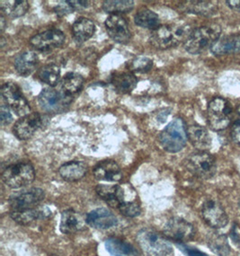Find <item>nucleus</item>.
I'll use <instances>...</instances> for the list:
<instances>
[{"label":"nucleus","instance_id":"obj_17","mask_svg":"<svg viewBox=\"0 0 240 256\" xmlns=\"http://www.w3.org/2000/svg\"><path fill=\"white\" fill-rule=\"evenodd\" d=\"M52 215V212L47 207L32 208L12 212L10 216L13 220L22 226L29 225L39 220L48 218Z\"/></svg>","mask_w":240,"mask_h":256},{"label":"nucleus","instance_id":"obj_2","mask_svg":"<svg viewBox=\"0 0 240 256\" xmlns=\"http://www.w3.org/2000/svg\"><path fill=\"white\" fill-rule=\"evenodd\" d=\"M222 28L216 24L199 27L192 32L191 36L184 42V49L191 54H200L212 46L220 39Z\"/></svg>","mask_w":240,"mask_h":256},{"label":"nucleus","instance_id":"obj_31","mask_svg":"<svg viewBox=\"0 0 240 256\" xmlns=\"http://www.w3.org/2000/svg\"><path fill=\"white\" fill-rule=\"evenodd\" d=\"M210 250L218 256H228L230 254V246L226 236L222 234H212L208 240Z\"/></svg>","mask_w":240,"mask_h":256},{"label":"nucleus","instance_id":"obj_40","mask_svg":"<svg viewBox=\"0 0 240 256\" xmlns=\"http://www.w3.org/2000/svg\"><path fill=\"white\" fill-rule=\"evenodd\" d=\"M68 4L72 6L73 10H81L86 8L89 6V1H76V0H68Z\"/></svg>","mask_w":240,"mask_h":256},{"label":"nucleus","instance_id":"obj_29","mask_svg":"<svg viewBox=\"0 0 240 256\" xmlns=\"http://www.w3.org/2000/svg\"><path fill=\"white\" fill-rule=\"evenodd\" d=\"M134 22L138 26L154 31L160 27V20L158 16L155 12L150 9L143 8L136 14Z\"/></svg>","mask_w":240,"mask_h":256},{"label":"nucleus","instance_id":"obj_38","mask_svg":"<svg viewBox=\"0 0 240 256\" xmlns=\"http://www.w3.org/2000/svg\"><path fill=\"white\" fill-rule=\"evenodd\" d=\"M0 120H1V124L3 125L9 124L13 120V116L11 114L8 107L4 104L0 107Z\"/></svg>","mask_w":240,"mask_h":256},{"label":"nucleus","instance_id":"obj_44","mask_svg":"<svg viewBox=\"0 0 240 256\" xmlns=\"http://www.w3.org/2000/svg\"><path fill=\"white\" fill-rule=\"evenodd\" d=\"M238 112L240 114V104L238 106Z\"/></svg>","mask_w":240,"mask_h":256},{"label":"nucleus","instance_id":"obj_41","mask_svg":"<svg viewBox=\"0 0 240 256\" xmlns=\"http://www.w3.org/2000/svg\"><path fill=\"white\" fill-rule=\"evenodd\" d=\"M226 3L232 10L240 13V0H228Z\"/></svg>","mask_w":240,"mask_h":256},{"label":"nucleus","instance_id":"obj_28","mask_svg":"<svg viewBox=\"0 0 240 256\" xmlns=\"http://www.w3.org/2000/svg\"><path fill=\"white\" fill-rule=\"evenodd\" d=\"M1 13L10 18H18L24 16L29 9V3L26 0H12L0 2Z\"/></svg>","mask_w":240,"mask_h":256},{"label":"nucleus","instance_id":"obj_10","mask_svg":"<svg viewBox=\"0 0 240 256\" xmlns=\"http://www.w3.org/2000/svg\"><path fill=\"white\" fill-rule=\"evenodd\" d=\"M163 234L168 239L184 244L194 238L196 230L188 221L180 218H173L164 225Z\"/></svg>","mask_w":240,"mask_h":256},{"label":"nucleus","instance_id":"obj_18","mask_svg":"<svg viewBox=\"0 0 240 256\" xmlns=\"http://www.w3.org/2000/svg\"><path fill=\"white\" fill-rule=\"evenodd\" d=\"M86 221L78 212L73 210H68L62 212L60 218V230L63 234H75L83 230Z\"/></svg>","mask_w":240,"mask_h":256},{"label":"nucleus","instance_id":"obj_9","mask_svg":"<svg viewBox=\"0 0 240 256\" xmlns=\"http://www.w3.org/2000/svg\"><path fill=\"white\" fill-rule=\"evenodd\" d=\"M72 101V96L50 88L44 89L38 98L39 104L44 110L55 114L65 110Z\"/></svg>","mask_w":240,"mask_h":256},{"label":"nucleus","instance_id":"obj_12","mask_svg":"<svg viewBox=\"0 0 240 256\" xmlns=\"http://www.w3.org/2000/svg\"><path fill=\"white\" fill-rule=\"evenodd\" d=\"M202 216L205 222L214 228H222L228 223L227 213L216 200L209 199L205 202L202 207Z\"/></svg>","mask_w":240,"mask_h":256},{"label":"nucleus","instance_id":"obj_33","mask_svg":"<svg viewBox=\"0 0 240 256\" xmlns=\"http://www.w3.org/2000/svg\"><path fill=\"white\" fill-rule=\"evenodd\" d=\"M134 8V2L132 0H120V1H104L102 3V9L106 13L112 14H119L128 13L132 11Z\"/></svg>","mask_w":240,"mask_h":256},{"label":"nucleus","instance_id":"obj_21","mask_svg":"<svg viewBox=\"0 0 240 256\" xmlns=\"http://www.w3.org/2000/svg\"><path fill=\"white\" fill-rule=\"evenodd\" d=\"M187 137L192 146L200 151L209 150L212 146V138L206 128L199 125H192L187 128Z\"/></svg>","mask_w":240,"mask_h":256},{"label":"nucleus","instance_id":"obj_37","mask_svg":"<svg viewBox=\"0 0 240 256\" xmlns=\"http://www.w3.org/2000/svg\"><path fill=\"white\" fill-rule=\"evenodd\" d=\"M176 246L182 254H184L186 256H208V254L198 250L197 248H192L190 246H187L184 244L178 243Z\"/></svg>","mask_w":240,"mask_h":256},{"label":"nucleus","instance_id":"obj_34","mask_svg":"<svg viewBox=\"0 0 240 256\" xmlns=\"http://www.w3.org/2000/svg\"><path fill=\"white\" fill-rule=\"evenodd\" d=\"M96 192L99 197H101L107 204L114 208H118L117 200V186H106L99 184L96 188Z\"/></svg>","mask_w":240,"mask_h":256},{"label":"nucleus","instance_id":"obj_43","mask_svg":"<svg viewBox=\"0 0 240 256\" xmlns=\"http://www.w3.org/2000/svg\"><path fill=\"white\" fill-rule=\"evenodd\" d=\"M4 27H6V20H4V14L1 13L0 14V30L1 32L4 31Z\"/></svg>","mask_w":240,"mask_h":256},{"label":"nucleus","instance_id":"obj_3","mask_svg":"<svg viewBox=\"0 0 240 256\" xmlns=\"http://www.w3.org/2000/svg\"><path fill=\"white\" fill-rule=\"evenodd\" d=\"M187 128L181 118H176L163 130L160 140L164 150L169 153H178L186 146Z\"/></svg>","mask_w":240,"mask_h":256},{"label":"nucleus","instance_id":"obj_26","mask_svg":"<svg viewBox=\"0 0 240 256\" xmlns=\"http://www.w3.org/2000/svg\"><path fill=\"white\" fill-rule=\"evenodd\" d=\"M138 83V80L132 72L116 74L112 78V84L120 93H130Z\"/></svg>","mask_w":240,"mask_h":256},{"label":"nucleus","instance_id":"obj_24","mask_svg":"<svg viewBox=\"0 0 240 256\" xmlns=\"http://www.w3.org/2000/svg\"><path fill=\"white\" fill-rule=\"evenodd\" d=\"M96 26L88 18H80L72 26V34L78 44H83L94 36Z\"/></svg>","mask_w":240,"mask_h":256},{"label":"nucleus","instance_id":"obj_25","mask_svg":"<svg viewBox=\"0 0 240 256\" xmlns=\"http://www.w3.org/2000/svg\"><path fill=\"white\" fill-rule=\"evenodd\" d=\"M88 172V166L83 162L72 161L64 164L58 169L60 176L65 181L76 182L82 179Z\"/></svg>","mask_w":240,"mask_h":256},{"label":"nucleus","instance_id":"obj_1","mask_svg":"<svg viewBox=\"0 0 240 256\" xmlns=\"http://www.w3.org/2000/svg\"><path fill=\"white\" fill-rule=\"evenodd\" d=\"M192 32L191 27L187 24L160 26L152 32L150 42L158 49L173 48L181 42H186Z\"/></svg>","mask_w":240,"mask_h":256},{"label":"nucleus","instance_id":"obj_20","mask_svg":"<svg viewBox=\"0 0 240 256\" xmlns=\"http://www.w3.org/2000/svg\"><path fill=\"white\" fill-rule=\"evenodd\" d=\"M210 52L216 56H223L227 54H236L240 52V34H230L220 38L214 44Z\"/></svg>","mask_w":240,"mask_h":256},{"label":"nucleus","instance_id":"obj_39","mask_svg":"<svg viewBox=\"0 0 240 256\" xmlns=\"http://www.w3.org/2000/svg\"><path fill=\"white\" fill-rule=\"evenodd\" d=\"M232 138L233 142L240 145V119L236 120L232 126Z\"/></svg>","mask_w":240,"mask_h":256},{"label":"nucleus","instance_id":"obj_5","mask_svg":"<svg viewBox=\"0 0 240 256\" xmlns=\"http://www.w3.org/2000/svg\"><path fill=\"white\" fill-rule=\"evenodd\" d=\"M207 115L210 128L216 132L223 130L232 122V104L224 98H214L208 106Z\"/></svg>","mask_w":240,"mask_h":256},{"label":"nucleus","instance_id":"obj_22","mask_svg":"<svg viewBox=\"0 0 240 256\" xmlns=\"http://www.w3.org/2000/svg\"><path fill=\"white\" fill-rule=\"evenodd\" d=\"M107 252L112 256H142L132 244L119 238H108L104 242Z\"/></svg>","mask_w":240,"mask_h":256},{"label":"nucleus","instance_id":"obj_35","mask_svg":"<svg viewBox=\"0 0 240 256\" xmlns=\"http://www.w3.org/2000/svg\"><path fill=\"white\" fill-rule=\"evenodd\" d=\"M153 62L150 58L146 57H138L134 58L130 64V68L134 72L146 73L152 70Z\"/></svg>","mask_w":240,"mask_h":256},{"label":"nucleus","instance_id":"obj_8","mask_svg":"<svg viewBox=\"0 0 240 256\" xmlns=\"http://www.w3.org/2000/svg\"><path fill=\"white\" fill-rule=\"evenodd\" d=\"M1 96L6 102V104L18 116L24 117L30 114L31 107L29 102L22 94V90L16 83L8 82L1 88Z\"/></svg>","mask_w":240,"mask_h":256},{"label":"nucleus","instance_id":"obj_14","mask_svg":"<svg viewBox=\"0 0 240 256\" xmlns=\"http://www.w3.org/2000/svg\"><path fill=\"white\" fill-rule=\"evenodd\" d=\"M42 122V117L38 112H32L18 120L14 126V134L19 140H26L34 136Z\"/></svg>","mask_w":240,"mask_h":256},{"label":"nucleus","instance_id":"obj_36","mask_svg":"<svg viewBox=\"0 0 240 256\" xmlns=\"http://www.w3.org/2000/svg\"><path fill=\"white\" fill-rule=\"evenodd\" d=\"M118 210L122 215L127 216V218H136V216H140V214L142 212V208H140V204L137 202V200L122 204L118 207Z\"/></svg>","mask_w":240,"mask_h":256},{"label":"nucleus","instance_id":"obj_32","mask_svg":"<svg viewBox=\"0 0 240 256\" xmlns=\"http://www.w3.org/2000/svg\"><path fill=\"white\" fill-rule=\"evenodd\" d=\"M37 76L42 82L48 84L50 88H54L58 84L60 76V70L56 65H47L39 70Z\"/></svg>","mask_w":240,"mask_h":256},{"label":"nucleus","instance_id":"obj_11","mask_svg":"<svg viewBox=\"0 0 240 256\" xmlns=\"http://www.w3.org/2000/svg\"><path fill=\"white\" fill-rule=\"evenodd\" d=\"M44 192L39 188H32L13 194L9 198V205L12 212L36 208L44 200Z\"/></svg>","mask_w":240,"mask_h":256},{"label":"nucleus","instance_id":"obj_13","mask_svg":"<svg viewBox=\"0 0 240 256\" xmlns=\"http://www.w3.org/2000/svg\"><path fill=\"white\" fill-rule=\"evenodd\" d=\"M65 42V36L58 29H50L42 32L34 36L30 40L32 47L40 52H47L50 50L62 47Z\"/></svg>","mask_w":240,"mask_h":256},{"label":"nucleus","instance_id":"obj_19","mask_svg":"<svg viewBox=\"0 0 240 256\" xmlns=\"http://www.w3.org/2000/svg\"><path fill=\"white\" fill-rule=\"evenodd\" d=\"M93 172L94 177L99 181L119 182L122 177L120 166L112 160L98 164L94 168Z\"/></svg>","mask_w":240,"mask_h":256},{"label":"nucleus","instance_id":"obj_4","mask_svg":"<svg viewBox=\"0 0 240 256\" xmlns=\"http://www.w3.org/2000/svg\"><path fill=\"white\" fill-rule=\"evenodd\" d=\"M137 241L148 256H168L173 248L168 238L152 228H143L137 234Z\"/></svg>","mask_w":240,"mask_h":256},{"label":"nucleus","instance_id":"obj_15","mask_svg":"<svg viewBox=\"0 0 240 256\" xmlns=\"http://www.w3.org/2000/svg\"><path fill=\"white\" fill-rule=\"evenodd\" d=\"M106 28L109 36L116 42L120 44H126L129 42L130 39L129 24L125 18L120 14H111L107 18Z\"/></svg>","mask_w":240,"mask_h":256},{"label":"nucleus","instance_id":"obj_7","mask_svg":"<svg viewBox=\"0 0 240 256\" xmlns=\"http://www.w3.org/2000/svg\"><path fill=\"white\" fill-rule=\"evenodd\" d=\"M186 166L189 172L202 179L214 177L217 171L216 159L205 151L190 154L186 161Z\"/></svg>","mask_w":240,"mask_h":256},{"label":"nucleus","instance_id":"obj_6","mask_svg":"<svg viewBox=\"0 0 240 256\" xmlns=\"http://www.w3.org/2000/svg\"><path fill=\"white\" fill-rule=\"evenodd\" d=\"M36 178L34 169L31 164L16 163L6 168L2 174V180L12 189H19L32 184Z\"/></svg>","mask_w":240,"mask_h":256},{"label":"nucleus","instance_id":"obj_30","mask_svg":"<svg viewBox=\"0 0 240 256\" xmlns=\"http://www.w3.org/2000/svg\"><path fill=\"white\" fill-rule=\"evenodd\" d=\"M83 84L84 78H82V76L75 72H70L63 78L62 89L63 92L72 96L73 94L80 92L83 88Z\"/></svg>","mask_w":240,"mask_h":256},{"label":"nucleus","instance_id":"obj_27","mask_svg":"<svg viewBox=\"0 0 240 256\" xmlns=\"http://www.w3.org/2000/svg\"><path fill=\"white\" fill-rule=\"evenodd\" d=\"M181 8L187 13L196 14L205 16H212L217 11L216 6L209 1H187L182 3Z\"/></svg>","mask_w":240,"mask_h":256},{"label":"nucleus","instance_id":"obj_16","mask_svg":"<svg viewBox=\"0 0 240 256\" xmlns=\"http://www.w3.org/2000/svg\"><path fill=\"white\" fill-rule=\"evenodd\" d=\"M86 221L90 226L96 230H109L118 224L116 215L106 208H99L89 212Z\"/></svg>","mask_w":240,"mask_h":256},{"label":"nucleus","instance_id":"obj_42","mask_svg":"<svg viewBox=\"0 0 240 256\" xmlns=\"http://www.w3.org/2000/svg\"><path fill=\"white\" fill-rule=\"evenodd\" d=\"M230 236H232V240L234 241V243H240V236L238 234V233H236V228H234L232 230Z\"/></svg>","mask_w":240,"mask_h":256},{"label":"nucleus","instance_id":"obj_23","mask_svg":"<svg viewBox=\"0 0 240 256\" xmlns=\"http://www.w3.org/2000/svg\"><path fill=\"white\" fill-rule=\"evenodd\" d=\"M38 64H39V58L32 52H26L19 54L14 62L16 70L22 76L31 75L32 73L37 68Z\"/></svg>","mask_w":240,"mask_h":256}]
</instances>
